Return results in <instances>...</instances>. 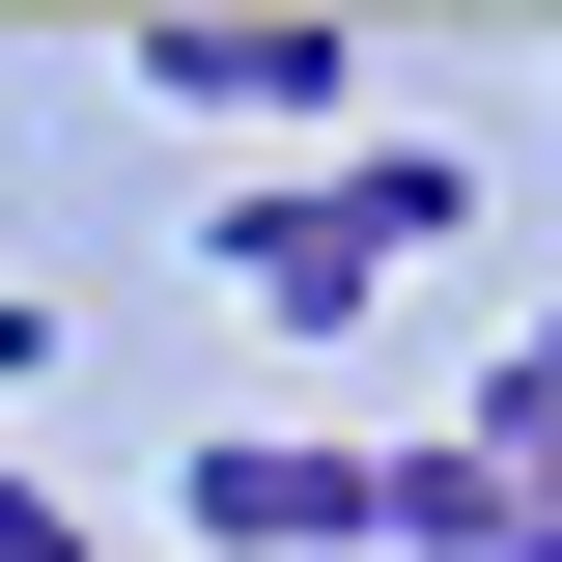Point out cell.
Listing matches in <instances>:
<instances>
[{"mask_svg": "<svg viewBox=\"0 0 562 562\" xmlns=\"http://www.w3.org/2000/svg\"><path fill=\"white\" fill-rule=\"evenodd\" d=\"M450 225H479V169H450V140H338V169H225L198 281H225V310H281V338H338V310H394Z\"/></svg>", "mask_w": 562, "mask_h": 562, "instance_id": "1", "label": "cell"}, {"mask_svg": "<svg viewBox=\"0 0 562 562\" xmlns=\"http://www.w3.org/2000/svg\"><path fill=\"white\" fill-rule=\"evenodd\" d=\"M113 57H140V113L254 140V169H338V85H366V29H310V0H169V29H113Z\"/></svg>", "mask_w": 562, "mask_h": 562, "instance_id": "2", "label": "cell"}, {"mask_svg": "<svg viewBox=\"0 0 562 562\" xmlns=\"http://www.w3.org/2000/svg\"><path fill=\"white\" fill-rule=\"evenodd\" d=\"M169 506H198V562H338L366 535V450H338V422H198Z\"/></svg>", "mask_w": 562, "mask_h": 562, "instance_id": "3", "label": "cell"}, {"mask_svg": "<svg viewBox=\"0 0 562 562\" xmlns=\"http://www.w3.org/2000/svg\"><path fill=\"white\" fill-rule=\"evenodd\" d=\"M366 535L394 562H535V479H506L479 422H422V450H366Z\"/></svg>", "mask_w": 562, "mask_h": 562, "instance_id": "4", "label": "cell"}, {"mask_svg": "<svg viewBox=\"0 0 562 562\" xmlns=\"http://www.w3.org/2000/svg\"><path fill=\"white\" fill-rule=\"evenodd\" d=\"M450 422H479L506 479H562V310H535V338H506V366H479V394H450Z\"/></svg>", "mask_w": 562, "mask_h": 562, "instance_id": "5", "label": "cell"}, {"mask_svg": "<svg viewBox=\"0 0 562 562\" xmlns=\"http://www.w3.org/2000/svg\"><path fill=\"white\" fill-rule=\"evenodd\" d=\"M29 366H57V281H0V394H29Z\"/></svg>", "mask_w": 562, "mask_h": 562, "instance_id": "6", "label": "cell"}, {"mask_svg": "<svg viewBox=\"0 0 562 562\" xmlns=\"http://www.w3.org/2000/svg\"><path fill=\"white\" fill-rule=\"evenodd\" d=\"M535 57H562V29H535Z\"/></svg>", "mask_w": 562, "mask_h": 562, "instance_id": "7", "label": "cell"}]
</instances>
